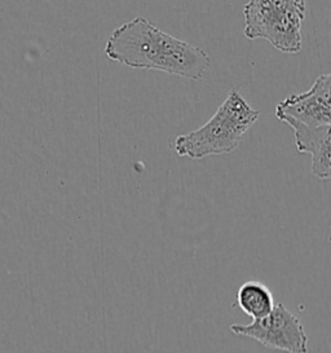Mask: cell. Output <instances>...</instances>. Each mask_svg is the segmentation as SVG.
Wrapping results in <instances>:
<instances>
[{"mask_svg": "<svg viewBox=\"0 0 331 353\" xmlns=\"http://www.w3.org/2000/svg\"><path fill=\"white\" fill-rule=\"evenodd\" d=\"M109 60L132 69L159 70L199 81L211 60L203 50L162 32L145 17H136L117 28L108 39Z\"/></svg>", "mask_w": 331, "mask_h": 353, "instance_id": "6da1fadb", "label": "cell"}, {"mask_svg": "<svg viewBox=\"0 0 331 353\" xmlns=\"http://www.w3.org/2000/svg\"><path fill=\"white\" fill-rule=\"evenodd\" d=\"M259 115L260 112L252 109L234 88L205 125L176 137L174 149L177 156L193 161L232 153Z\"/></svg>", "mask_w": 331, "mask_h": 353, "instance_id": "7a4b0ae2", "label": "cell"}, {"mask_svg": "<svg viewBox=\"0 0 331 353\" xmlns=\"http://www.w3.org/2000/svg\"><path fill=\"white\" fill-rule=\"evenodd\" d=\"M243 14L248 39H264L289 54L301 51L305 0H248Z\"/></svg>", "mask_w": 331, "mask_h": 353, "instance_id": "3957f363", "label": "cell"}, {"mask_svg": "<svg viewBox=\"0 0 331 353\" xmlns=\"http://www.w3.org/2000/svg\"><path fill=\"white\" fill-rule=\"evenodd\" d=\"M230 332L238 336L254 339L269 350L308 352V336L301 322L282 303H274V307L267 316L251 323L232 325Z\"/></svg>", "mask_w": 331, "mask_h": 353, "instance_id": "277c9868", "label": "cell"}, {"mask_svg": "<svg viewBox=\"0 0 331 353\" xmlns=\"http://www.w3.org/2000/svg\"><path fill=\"white\" fill-rule=\"evenodd\" d=\"M281 122L295 121L307 125H331V75L323 74L307 92L291 94L276 108Z\"/></svg>", "mask_w": 331, "mask_h": 353, "instance_id": "5b68a950", "label": "cell"}, {"mask_svg": "<svg viewBox=\"0 0 331 353\" xmlns=\"http://www.w3.org/2000/svg\"><path fill=\"white\" fill-rule=\"evenodd\" d=\"M285 123H288L294 130L295 146L298 152L308 153L312 157V174L319 179H330L331 125L314 127L303 125L295 121H288Z\"/></svg>", "mask_w": 331, "mask_h": 353, "instance_id": "8992f818", "label": "cell"}, {"mask_svg": "<svg viewBox=\"0 0 331 353\" xmlns=\"http://www.w3.org/2000/svg\"><path fill=\"white\" fill-rule=\"evenodd\" d=\"M239 310L252 320L267 316L274 307V298L268 286L259 281L245 282L236 294Z\"/></svg>", "mask_w": 331, "mask_h": 353, "instance_id": "52a82bcc", "label": "cell"}]
</instances>
